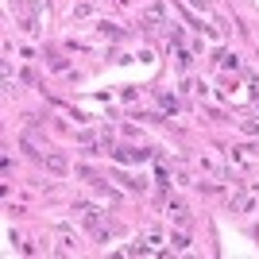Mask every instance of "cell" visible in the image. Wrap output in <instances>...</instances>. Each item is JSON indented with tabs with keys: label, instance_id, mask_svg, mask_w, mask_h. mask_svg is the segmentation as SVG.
I'll use <instances>...</instances> for the list:
<instances>
[{
	"label": "cell",
	"instance_id": "obj_1",
	"mask_svg": "<svg viewBox=\"0 0 259 259\" xmlns=\"http://www.w3.org/2000/svg\"><path fill=\"white\" fill-rule=\"evenodd\" d=\"M112 159L116 162H147V151H140V147H120V151H112Z\"/></svg>",
	"mask_w": 259,
	"mask_h": 259
},
{
	"label": "cell",
	"instance_id": "obj_2",
	"mask_svg": "<svg viewBox=\"0 0 259 259\" xmlns=\"http://www.w3.org/2000/svg\"><path fill=\"white\" fill-rule=\"evenodd\" d=\"M162 20H166V8H162V4H155V8L143 16V23H151V27H155V23H162Z\"/></svg>",
	"mask_w": 259,
	"mask_h": 259
},
{
	"label": "cell",
	"instance_id": "obj_3",
	"mask_svg": "<svg viewBox=\"0 0 259 259\" xmlns=\"http://www.w3.org/2000/svg\"><path fill=\"white\" fill-rule=\"evenodd\" d=\"M170 244H174V248H178V251H186V248H190V240H186L182 232H174V236H170Z\"/></svg>",
	"mask_w": 259,
	"mask_h": 259
}]
</instances>
